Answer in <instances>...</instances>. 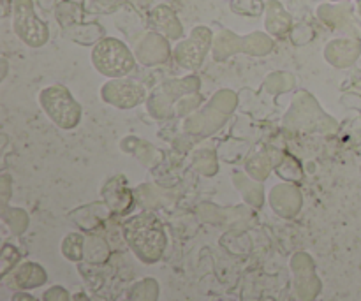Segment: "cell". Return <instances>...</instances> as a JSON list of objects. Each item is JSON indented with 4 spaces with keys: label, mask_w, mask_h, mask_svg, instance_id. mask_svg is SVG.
Segmentation results:
<instances>
[{
    "label": "cell",
    "mask_w": 361,
    "mask_h": 301,
    "mask_svg": "<svg viewBox=\"0 0 361 301\" xmlns=\"http://www.w3.org/2000/svg\"><path fill=\"white\" fill-rule=\"evenodd\" d=\"M94 62L97 69H101L108 76H122L133 69L134 63L129 49L122 42L113 41V39L101 42L95 48Z\"/></svg>",
    "instance_id": "1"
}]
</instances>
